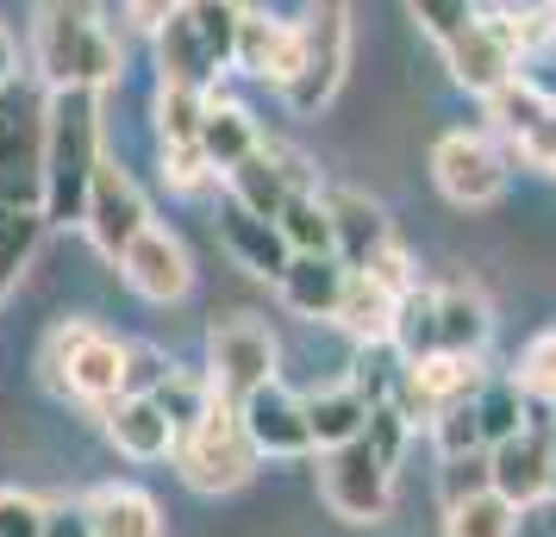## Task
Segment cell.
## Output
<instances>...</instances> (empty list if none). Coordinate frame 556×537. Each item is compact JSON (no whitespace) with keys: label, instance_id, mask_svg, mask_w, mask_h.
I'll list each match as a JSON object with an SVG mask.
<instances>
[{"label":"cell","instance_id":"cell-34","mask_svg":"<svg viewBox=\"0 0 556 537\" xmlns=\"http://www.w3.org/2000/svg\"><path fill=\"white\" fill-rule=\"evenodd\" d=\"M476 419H481V437L488 444H501V437L519 432L526 425V394H519V382H481Z\"/></svg>","mask_w":556,"mask_h":537},{"label":"cell","instance_id":"cell-41","mask_svg":"<svg viewBox=\"0 0 556 537\" xmlns=\"http://www.w3.org/2000/svg\"><path fill=\"white\" fill-rule=\"evenodd\" d=\"M481 487H488V450L444 462V507H451V500H469V494H481Z\"/></svg>","mask_w":556,"mask_h":537},{"label":"cell","instance_id":"cell-20","mask_svg":"<svg viewBox=\"0 0 556 537\" xmlns=\"http://www.w3.org/2000/svg\"><path fill=\"white\" fill-rule=\"evenodd\" d=\"M488 332H494V319H488V301H481L469 282H438V287H431V337H438V350H456V357H481Z\"/></svg>","mask_w":556,"mask_h":537},{"label":"cell","instance_id":"cell-18","mask_svg":"<svg viewBox=\"0 0 556 537\" xmlns=\"http://www.w3.org/2000/svg\"><path fill=\"white\" fill-rule=\"evenodd\" d=\"M101 412H106V437H113L119 457H138V462L176 457V419L163 412L156 394H119Z\"/></svg>","mask_w":556,"mask_h":537},{"label":"cell","instance_id":"cell-31","mask_svg":"<svg viewBox=\"0 0 556 537\" xmlns=\"http://www.w3.org/2000/svg\"><path fill=\"white\" fill-rule=\"evenodd\" d=\"M288 251H313V256H331V213H326V194L319 188H294L288 206L276 213Z\"/></svg>","mask_w":556,"mask_h":537},{"label":"cell","instance_id":"cell-38","mask_svg":"<svg viewBox=\"0 0 556 537\" xmlns=\"http://www.w3.org/2000/svg\"><path fill=\"white\" fill-rule=\"evenodd\" d=\"M513 382H519V394H526V400H544V407H556V332L531 337Z\"/></svg>","mask_w":556,"mask_h":537},{"label":"cell","instance_id":"cell-14","mask_svg":"<svg viewBox=\"0 0 556 537\" xmlns=\"http://www.w3.org/2000/svg\"><path fill=\"white\" fill-rule=\"evenodd\" d=\"M119 276H126L131 294L169 307V301H181V294L194 287V263H188V244H181L169 226H144L126 251H119Z\"/></svg>","mask_w":556,"mask_h":537},{"label":"cell","instance_id":"cell-2","mask_svg":"<svg viewBox=\"0 0 556 537\" xmlns=\"http://www.w3.org/2000/svg\"><path fill=\"white\" fill-rule=\"evenodd\" d=\"M126 56L101 26V0H38V76L51 88H113Z\"/></svg>","mask_w":556,"mask_h":537},{"label":"cell","instance_id":"cell-27","mask_svg":"<svg viewBox=\"0 0 556 537\" xmlns=\"http://www.w3.org/2000/svg\"><path fill=\"white\" fill-rule=\"evenodd\" d=\"M481 101L494 106V119H501L506 138H519V151H526V144H531V138H538L544 126H551V113H556V101L526 76V69H519L513 81H501L494 94H481Z\"/></svg>","mask_w":556,"mask_h":537},{"label":"cell","instance_id":"cell-37","mask_svg":"<svg viewBox=\"0 0 556 537\" xmlns=\"http://www.w3.org/2000/svg\"><path fill=\"white\" fill-rule=\"evenodd\" d=\"M406 437H413V419H406L394 400H376V407H369V425H363V444H369V450H376L388 469H401Z\"/></svg>","mask_w":556,"mask_h":537},{"label":"cell","instance_id":"cell-9","mask_svg":"<svg viewBox=\"0 0 556 537\" xmlns=\"http://www.w3.org/2000/svg\"><path fill=\"white\" fill-rule=\"evenodd\" d=\"M488 487L506 507H538L556 494V432L551 425H519L513 437L488 444Z\"/></svg>","mask_w":556,"mask_h":537},{"label":"cell","instance_id":"cell-10","mask_svg":"<svg viewBox=\"0 0 556 537\" xmlns=\"http://www.w3.org/2000/svg\"><path fill=\"white\" fill-rule=\"evenodd\" d=\"M206 357H213L206 362V387L226 394V400H244L263 382H276L281 350H276V337H269V325H256V319H219Z\"/></svg>","mask_w":556,"mask_h":537},{"label":"cell","instance_id":"cell-35","mask_svg":"<svg viewBox=\"0 0 556 537\" xmlns=\"http://www.w3.org/2000/svg\"><path fill=\"white\" fill-rule=\"evenodd\" d=\"M406 7H413V20L426 26V38L438 44V51H444V44H456V38L481 20L476 0H406Z\"/></svg>","mask_w":556,"mask_h":537},{"label":"cell","instance_id":"cell-42","mask_svg":"<svg viewBox=\"0 0 556 537\" xmlns=\"http://www.w3.org/2000/svg\"><path fill=\"white\" fill-rule=\"evenodd\" d=\"M181 7H188V0H126V26L144 31V38H156V31L181 13Z\"/></svg>","mask_w":556,"mask_h":537},{"label":"cell","instance_id":"cell-8","mask_svg":"<svg viewBox=\"0 0 556 537\" xmlns=\"http://www.w3.org/2000/svg\"><path fill=\"white\" fill-rule=\"evenodd\" d=\"M481 362L476 357H456V350H431V357H413L401 362V375H394V407L413 419V425H431L438 412L463 407V400H476L481 394Z\"/></svg>","mask_w":556,"mask_h":537},{"label":"cell","instance_id":"cell-45","mask_svg":"<svg viewBox=\"0 0 556 537\" xmlns=\"http://www.w3.org/2000/svg\"><path fill=\"white\" fill-rule=\"evenodd\" d=\"M551 537H556V519H551Z\"/></svg>","mask_w":556,"mask_h":537},{"label":"cell","instance_id":"cell-3","mask_svg":"<svg viewBox=\"0 0 556 537\" xmlns=\"http://www.w3.org/2000/svg\"><path fill=\"white\" fill-rule=\"evenodd\" d=\"M176 469L194 494H231L256 475V444L238 419V400L206 394V407L176 432Z\"/></svg>","mask_w":556,"mask_h":537},{"label":"cell","instance_id":"cell-40","mask_svg":"<svg viewBox=\"0 0 556 537\" xmlns=\"http://www.w3.org/2000/svg\"><path fill=\"white\" fill-rule=\"evenodd\" d=\"M45 500L26 487H0V537H45Z\"/></svg>","mask_w":556,"mask_h":537},{"label":"cell","instance_id":"cell-7","mask_svg":"<svg viewBox=\"0 0 556 537\" xmlns=\"http://www.w3.org/2000/svg\"><path fill=\"white\" fill-rule=\"evenodd\" d=\"M319 494L344 525H381L388 500H394V469L363 437H351L338 450H319Z\"/></svg>","mask_w":556,"mask_h":537},{"label":"cell","instance_id":"cell-30","mask_svg":"<svg viewBox=\"0 0 556 537\" xmlns=\"http://www.w3.org/2000/svg\"><path fill=\"white\" fill-rule=\"evenodd\" d=\"M181 13H188L194 38H201L206 69L219 76V69L231 63V51H238V20H244V7H238V0H188Z\"/></svg>","mask_w":556,"mask_h":537},{"label":"cell","instance_id":"cell-16","mask_svg":"<svg viewBox=\"0 0 556 537\" xmlns=\"http://www.w3.org/2000/svg\"><path fill=\"white\" fill-rule=\"evenodd\" d=\"M301 56H306L301 20H269V13H251V7H244V20H238V51H231V63H238L244 76L288 88V81L301 76Z\"/></svg>","mask_w":556,"mask_h":537},{"label":"cell","instance_id":"cell-22","mask_svg":"<svg viewBox=\"0 0 556 537\" xmlns=\"http://www.w3.org/2000/svg\"><path fill=\"white\" fill-rule=\"evenodd\" d=\"M344 263L338 256H313V251H294L288 256V269L276 276L281 301H288V312H301V319H331L338 312V301H344Z\"/></svg>","mask_w":556,"mask_h":537},{"label":"cell","instance_id":"cell-11","mask_svg":"<svg viewBox=\"0 0 556 537\" xmlns=\"http://www.w3.org/2000/svg\"><path fill=\"white\" fill-rule=\"evenodd\" d=\"M431 181L451 206H488L506 194V156L476 131H451L431 151Z\"/></svg>","mask_w":556,"mask_h":537},{"label":"cell","instance_id":"cell-26","mask_svg":"<svg viewBox=\"0 0 556 537\" xmlns=\"http://www.w3.org/2000/svg\"><path fill=\"white\" fill-rule=\"evenodd\" d=\"M363 425H369V400H363L351 382L326 387V394H306V432H313V450H338V444L363 437Z\"/></svg>","mask_w":556,"mask_h":537},{"label":"cell","instance_id":"cell-28","mask_svg":"<svg viewBox=\"0 0 556 537\" xmlns=\"http://www.w3.org/2000/svg\"><path fill=\"white\" fill-rule=\"evenodd\" d=\"M206 94H213V88H194V81H163V88H156V131H163V151L201 144Z\"/></svg>","mask_w":556,"mask_h":537},{"label":"cell","instance_id":"cell-13","mask_svg":"<svg viewBox=\"0 0 556 537\" xmlns=\"http://www.w3.org/2000/svg\"><path fill=\"white\" fill-rule=\"evenodd\" d=\"M81 226H88V238H94V251L113 256L119 263V251H126L138 231L151 226V206H144V194H138V181L119 169V163H106L94 169V188H88V206H81Z\"/></svg>","mask_w":556,"mask_h":537},{"label":"cell","instance_id":"cell-44","mask_svg":"<svg viewBox=\"0 0 556 537\" xmlns=\"http://www.w3.org/2000/svg\"><path fill=\"white\" fill-rule=\"evenodd\" d=\"M13 63H20V51H13V31L0 26V88H13Z\"/></svg>","mask_w":556,"mask_h":537},{"label":"cell","instance_id":"cell-29","mask_svg":"<svg viewBox=\"0 0 556 537\" xmlns=\"http://www.w3.org/2000/svg\"><path fill=\"white\" fill-rule=\"evenodd\" d=\"M444 537H519V507H506L494 487L444 507Z\"/></svg>","mask_w":556,"mask_h":537},{"label":"cell","instance_id":"cell-43","mask_svg":"<svg viewBox=\"0 0 556 537\" xmlns=\"http://www.w3.org/2000/svg\"><path fill=\"white\" fill-rule=\"evenodd\" d=\"M45 537H88V512L81 507H51L45 512Z\"/></svg>","mask_w":556,"mask_h":537},{"label":"cell","instance_id":"cell-39","mask_svg":"<svg viewBox=\"0 0 556 537\" xmlns=\"http://www.w3.org/2000/svg\"><path fill=\"white\" fill-rule=\"evenodd\" d=\"M163 181L176 194H206L219 176H213V163H206L201 144H176V151H163Z\"/></svg>","mask_w":556,"mask_h":537},{"label":"cell","instance_id":"cell-23","mask_svg":"<svg viewBox=\"0 0 556 537\" xmlns=\"http://www.w3.org/2000/svg\"><path fill=\"white\" fill-rule=\"evenodd\" d=\"M394 312H401V294L388 282H376V276H363V269H351L331 325H344L363 350H376V344H394Z\"/></svg>","mask_w":556,"mask_h":537},{"label":"cell","instance_id":"cell-4","mask_svg":"<svg viewBox=\"0 0 556 537\" xmlns=\"http://www.w3.org/2000/svg\"><path fill=\"white\" fill-rule=\"evenodd\" d=\"M45 382L56 394H76L88 407H106L131 387V344H119L113 332L88 325V319H63L51 337H45Z\"/></svg>","mask_w":556,"mask_h":537},{"label":"cell","instance_id":"cell-21","mask_svg":"<svg viewBox=\"0 0 556 537\" xmlns=\"http://www.w3.org/2000/svg\"><path fill=\"white\" fill-rule=\"evenodd\" d=\"M219 238H226V251L251 269V276H263V282H276L281 269H288V238H281L276 219H256L251 206H238L226 194V206H219Z\"/></svg>","mask_w":556,"mask_h":537},{"label":"cell","instance_id":"cell-6","mask_svg":"<svg viewBox=\"0 0 556 537\" xmlns=\"http://www.w3.org/2000/svg\"><path fill=\"white\" fill-rule=\"evenodd\" d=\"M0 206H45V106L26 88H0Z\"/></svg>","mask_w":556,"mask_h":537},{"label":"cell","instance_id":"cell-32","mask_svg":"<svg viewBox=\"0 0 556 537\" xmlns=\"http://www.w3.org/2000/svg\"><path fill=\"white\" fill-rule=\"evenodd\" d=\"M156 63H163V81H194V88H213V69H206V51L188 13H176L169 26L156 31Z\"/></svg>","mask_w":556,"mask_h":537},{"label":"cell","instance_id":"cell-1","mask_svg":"<svg viewBox=\"0 0 556 537\" xmlns=\"http://www.w3.org/2000/svg\"><path fill=\"white\" fill-rule=\"evenodd\" d=\"M101 169V88H51L45 101V226H81Z\"/></svg>","mask_w":556,"mask_h":537},{"label":"cell","instance_id":"cell-12","mask_svg":"<svg viewBox=\"0 0 556 537\" xmlns=\"http://www.w3.org/2000/svg\"><path fill=\"white\" fill-rule=\"evenodd\" d=\"M519 31H513V13H481L476 26L463 31L456 44H444V63L451 76L469 88V94H494L501 81L519 76Z\"/></svg>","mask_w":556,"mask_h":537},{"label":"cell","instance_id":"cell-24","mask_svg":"<svg viewBox=\"0 0 556 537\" xmlns=\"http://www.w3.org/2000/svg\"><path fill=\"white\" fill-rule=\"evenodd\" d=\"M81 512H88V537H163L156 500L144 494V487H131V482L94 487V494L81 500Z\"/></svg>","mask_w":556,"mask_h":537},{"label":"cell","instance_id":"cell-36","mask_svg":"<svg viewBox=\"0 0 556 537\" xmlns=\"http://www.w3.org/2000/svg\"><path fill=\"white\" fill-rule=\"evenodd\" d=\"M431 437H438V457H476V450H488V437H481V419H476V400H463V407L438 412L431 419Z\"/></svg>","mask_w":556,"mask_h":537},{"label":"cell","instance_id":"cell-17","mask_svg":"<svg viewBox=\"0 0 556 537\" xmlns=\"http://www.w3.org/2000/svg\"><path fill=\"white\" fill-rule=\"evenodd\" d=\"M326 213H331V256H338L344 269H369V263L394 244L388 213H381L369 194H356V188H331Z\"/></svg>","mask_w":556,"mask_h":537},{"label":"cell","instance_id":"cell-5","mask_svg":"<svg viewBox=\"0 0 556 537\" xmlns=\"http://www.w3.org/2000/svg\"><path fill=\"white\" fill-rule=\"evenodd\" d=\"M301 76L288 81L281 94L294 113H319V106L338 94V81L351 69V0H313L301 20Z\"/></svg>","mask_w":556,"mask_h":537},{"label":"cell","instance_id":"cell-33","mask_svg":"<svg viewBox=\"0 0 556 537\" xmlns=\"http://www.w3.org/2000/svg\"><path fill=\"white\" fill-rule=\"evenodd\" d=\"M38 231H45V213L0 206V294H7V287H13V276L31 263V251H38Z\"/></svg>","mask_w":556,"mask_h":537},{"label":"cell","instance_id":"cell-19","mask_svg":"<svg viewBox=\"0 0 556 537\" xmlns=\"http://www.w3.org/2000/svg\"><path fill=\"white\" fill-rule=\"evenodd\" d=\"M226 188H231V201L251 206L256 219H276L281 206H288V194H294V188H313V181H306V169L294 156H281L276 144H256V151L226 176Z\"/></svg>","mask_w":556,"mask_h":537},{"label":"cell","instance_id":"cell-25","mask_svg":"<svg viewBox=\"0 0 556 537\" xmlns=\"http://www.w3.org/2000/svg\"><path fill=\"white\" fill-rule=\"evenodd\" d=\"M263 138H256V126H251V113L238 101H219V94H206V119H201V151H206V163H213V176H231L244 156L256 151Z\"/></svg>","mask_w":556,"mask_h":537},{"label":"cell","instance_id":"cell-15","mask_svg":"<svg viewBox=\"0 0 556 537\" xmlns=\"http://www.w3.org/2000/svg\"><path fill=\"white\" fill-rule=\"evenodd\" d=\"M238 419L251 432L256 457H313V432H306V400L288 394L281 382H263L256 394L238 400Z\"/></svg>","mask_w":556,"mask_h":537}]
</instances>
